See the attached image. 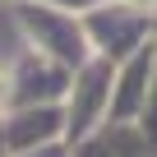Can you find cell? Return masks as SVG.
Here are the masks:
<instances>
[{
  "label": "cell",
  "instance_id": "6da1fadb",
  "mask_svg": "<svg viewBox=\"0 0 157 157\" xmlns=\"http://www.w3.org/2000/svg\"><path fill=\"white\" fill-rule=\"evenodd\" d=\"M0 93H5V88H0Z\"/></svg>",
  "mask_w": 157,
  "mask_h": 157
}]
</instances>
